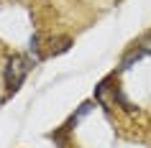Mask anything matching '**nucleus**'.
Masks as SVG:
<instances>
[{
  "label": "nucleus",
  "instance_id": "1",
  "mask_svg": "<svg viewBox=\"0 0 151 148\" xmlns=\"http://www.w3.org/2000/svg\"><path fill=\"white\" fill-rule=\"evenodd\" d=\"M31 71V61L26 56H10L8 59V66H5V87L8 92H18V87L23 84L26 74Z\"/></svg>",
  "mask_w": 151,
  "mask_h": 148
},
{
  "label": "nucleus",
  "instance_id": "2",
  "mask_svg": "<svg viewBox=\"0 0 151 148\" xmlns=\"http://www.w3.org/2000/svg\"><path fill=\"white\" fill-rule=\"evenodd\" d=\"M28 51L33 54V61H41L44 56H41V36L39 33H33L31 41H28Z\"/></svg>",
  "mask_w": 151,
  "mask_h": 148
},
{
  "label": "nucleus",
  "instance_id": "3",
  "mask_svg": "<svg viewBox=\"0 0 151 148\" xmlns=\"http://www.w3.org/2000/svg\"><path fill=\"white\" fill-rule=\"evenodd\" d=\"M138 49L143 51V56H146V54H151V36H149V39H143L141 44H138Z\"/></svg>",
  "mask_w": 151,
  "mask_h": 148
}]
</instances>
